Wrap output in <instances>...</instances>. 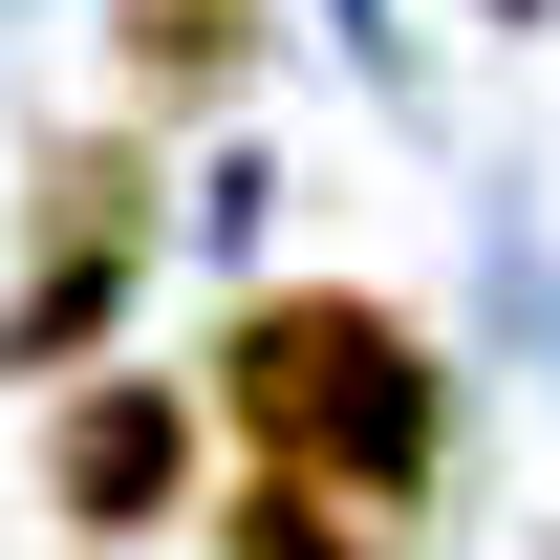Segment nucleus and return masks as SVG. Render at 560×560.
I'll return each mask as SVG.
<instances>
[{
	"mask_svg": "<svg viewBox=\"0 0 560 560\" xmlns=\"http://www.w3.org/2000/svg\"><path fill=\"white\" fill-rule=\"evenodd\" d=\"M195 388H215V453L237 475H302V495H346V517H388V539H431V495L475 453L453 324H431L410 280H366V259H259L195 324Z\"/></svg>",
	"mask_w": 560,
	"mask_h": 560,
	"instance_id": "nucleus-1",
	"label": "nucleus"
},
{
	"mask_svg": "<svg viewBox=\"0 0 560 560\" xmlns=\"http://www.w3.org/2000/svg\"><path fill=\"white\" fill-rule=\"evenodd\" d=\"M151 259H173V130H130V108L22 130V195H0V388L44 410L66 366H108L151 324Z\"/></svg>",
	"mask_w": 560,
	"mask_h": 560,
	"instance_id": "nucleus-2",
	"label": "nucleus"
},
{
	"mask_svg": "<svg viewBox=\"0 0 560 560\" xmlns=\"http://www.w3.org/2000/svg\"><path fill=\"white\" fill-rule=\"evenodd\" d=\"M195 495H215V388H195V346H173V366L108 346V366L44 388V539H66V560L195 539Z\"/></svg>",
	"mask_w": 560,
	"mask_h": 560,
	"instance_id": "nucleus-3",
	"label": "nucleus"
},
{
	"mask_svg": "<svg viewBox=\"0 0 560 560\" xmlns=\"http://www.w3.org/2000/svg\"><path fill=\"white\" fill-rule=\"evenodd\" d=\"M280 44H302L280 0H86V66H108L130 130H237L280 86Z\"/></svg>",
	"mask_w": 560,
	"mask_h": 560,
	"instance_id": "nucleus-4",
	"label": "nucleus"
},
{
	"mask_svg": "<svg viewBox=\"0 0 560 560\" xmlns=\"http://www.w3.org/2000/svg\"><path fill=\"white\" fill-rule=\"evenodd\" d=\"M195 560H410V539H388V517H346V495H302V475H237V453H215Z\"/></svg>",
	"mask_w": 560,
	"mask_h": 560,
	"instance_id": "nucleus-5",
	"label": "nucleus"
},
{
	"mask_svg": "<svg viewBox=\"0 0 560 560\" xmlns=\"http://www.w3.org/2000/svg\"><path fill=\"white\" fill-rule=\"evenodd\" d=\"M475 22H560V0H475Z\"/></svg>",
	"mask_w": 560,
	"mask_h": 560,
	"instance_id": "nucleus-6",
	"label": "nucleus"
}]
</instances>
